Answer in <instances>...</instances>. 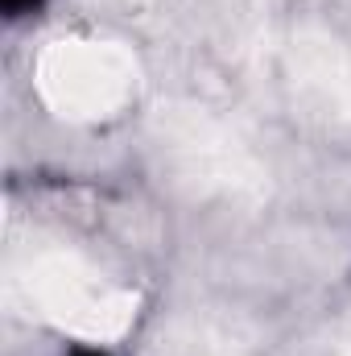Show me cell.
Listing matches in <instances>:
<instances>
[{
    "mask_svg": "<svg viewBox=\"0 0 351 356\" xmlns=\"http://www.w3.org/2000/svg\"><path fill=\"white\" fill-rule=\"evenodd\" d=\"M149 141L170 186L190 199H219L252 207L268 199V166L252 141L215 108L194 99H166L149 116Z\"/></svg>",
    "mask_w": 351,
    "mask_h": 356,
    "instance_id": "cell-1",
    "label": "cell"
},
{
    "mask_svg": "<svg viewBox=\"0 0 351 356\" xmlns=\"http://www.w3.org/2000/svg\"><path fill=\"white\" fill-rule=\"evenodd\" d=\"M162 356H248V344L236 327L211 315H190L162 336Z\"/></svg>",
    "mask_w": 351,
    "mask_h": 356,
    "instance_id": "cell-5",
    "label": "cell"
},
{
    "mask_svg": "<svg viewBox=\"0 0 351 356\" xmlns=\"http://www.w3.org/2000/svg\"><path fill=\"white\" fill-rule=\"evenodd\" d=\"M261 83L302 116L351 124V46L314 29L268 33L252 46Z\"/></svg>",
    "mask_w": 351,
    "mask_h": 356,
    "instance_id": "cell-4",
    "label": "cell"
},
{
    "mask_svg": "<svg viewBox=\"0 0 351 356\" xmlns=\"http://www.w3.org/2000/svg\"><path fill=\"white\" fill-rule=\"evenodd\" d=\"M4 294L17 311L83 340H116L132 323V294L108 282L83 253L50 241H12L4 257Z\"/></svg>",
    "mask_w": 351,
    "mask_h": 356,
    "instance_id": "cell-2",
    "label": "cell"
},
{
    "mask_svg": "<svg viewBox=\"0 0 351 356\" xmlns=\"http://www.w3.org/2000/svg\"><path fill=\"white\" fill-rule=\"evenodd\" d=\"M103 4H116V8H128L132 13V8H149L153 0H103Z\"/></svg>",
    "mask_w": 351,
    "mask_h": 356,
    "instance_id": "cell-6",
    "label": "cell"
},
{
    "mask_svg": "<svg viewBox=\"0 0 351 356\" xmlns=\"http://www.w3.org/2000/svg\"><path fill=\"white\" fill-rule=\"evenodd\" d=\"M33 83L54 116L91 124V120L116 116L137 95L141 63L120 42L62 38L37 54Z\"/></svg>",
    "mask_w": 351,
    "mask_h": 356,
    "instance_id": "cell-3",
    "label": "cell"
}]
</instances>
